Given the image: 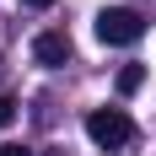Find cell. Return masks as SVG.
I'll list each match as a JSON object with an SVG mask.
<instances>
[{
    "label": "cell",
    "instance_id": "obj_7",
    "mask_svg": "<svg viewBox=\"0 0 156 156\" xmlns=\"http://www.w3.org/2000/svg\"><path fill=\"white\" fill-rule=\"evenodd\" d=\"M22 5H32V11H48V5H54V0H22Z\"/></svg>",
    "mask_w": 156,
    "mask_h": 156
},
{
    "label": "cell",
    "instance_id": "obj_1",
    "mask_svg": "<svg viewBox=\"0 0 156 156\" xmlns=\"http://www.w3.org/2000/svg\"><path fill=\"white\" fill-rule=\"evenodd\" d=\"M97 38L113 43V48H129V43H140V38H145V16L129 11V5H108V11L97 16Z\"/></svg>",
    "mask_w": 156,
    "mask_h": 156
},
{
    "label": "cell",
    "instance_id": "obj_4",
    "mask_svg": "<svg viewBox=\"0 0 156 156\" xmlns=\"http://www.w3.org/2000/svg\"><path fill=\"white\" fill-rule=\"evenodd\" d=\"M145 86V65H124V70H119V97H135Z\"/></svg>",
    "mask_w": 156,
    "mask_h": 156
},
{
    "label": "cell",
    "instance_id": "obj_3",
    "mask_svg": "<svg viewBox=\"0 0 156 156\" xmlns=\"http://www.w3.org/2000/svg\"><path fill=\"white\" fill-rule=\"evenodd\" d=\"M70 32H59V27H48V32H38L32 38V59L43 65V70H59V65H70Z\"/></svg>",
    "mask_w": 156,
    "mask_h": 156
},
{
    "label": "cell",
    "instance_id": "obj_2",
    "mask_svg": "<svg viewBox=\"0 0 156 156\" xmlns=\"http://www.w3.org/2000/svg\"><path fill=\"white\" fill-rule=\"evenodd\" d=\"M86 135H92L102 151H113V145H129V140H135V124H129L124 108H92V113H86Z\"/></svg>",
    "mask_w": 156,
    "mask_h": 156
},
{
    "label": "cell",
    "instance_id": "obj_6",
    "mask_svg": "<svg viewBox=\"0 0 156 156\" xmlns=\"http://www.w3.org/2000/svg\"><path fill=\"white\" fill-rule=\"evenodd\" d=\"M0 156H32L27 145H0Z\"/></svg>",
    "mask_w": 156,
    "mask_h": 156
},
{
    "label": "cell",
    "instance_id": "obj_5",
    "mask_svg": "<svg viewBox=\"0 0 156 156\" xmlns=\"http://www.w3.org/2000/svg\"><path fill=\"white\" fill-rule=\"evenodd\" d=\"M11 119H16V97H11V92H0V129L11 124Z\"/></svg>",
    "mask_w": 156,
    "mask_h": 156
}]
</instances>
